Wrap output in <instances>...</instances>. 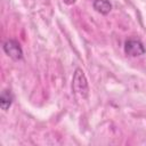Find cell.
<instances>
[{
    "label": "cell",
    "instance_id": "1",
    "mask_svg": "<svg viewBox=\"0 0 146 146\" xmlns=\"http://www.w3.org/2000/svg\"><path fill=\"white\" fill-rule=\"evenodd\" d=\"M72 92L78 99H87L89 95L88 80L81 68H76L72 79Z\"/></svg>",
    "mask_w": 146,
    "mask_h": 146
},
{
    "label": "cell",
    "instance_id": "2",
    "mask_svg": "<svg viewBox=\"0 0 146 146\" xmlns=\"http://www.w3.org/2000/svg\"><path fill=\"white\" fill-rule=\"evenodd\" d=\"M2 49L5 54L14 60H21L23 58V49L17 40L14 39L6 40L2 44Z\"/></svg>",
    "mask_w": 146,
    "mask_h": 146
},
{
    "label": "cell",
    "instance_id": "3",
    "mask_svg": "<svg viewBox=\"0 0 146 146\" xmlns=\"http://www.w3.org/2000/svg\"><path fill=\"white\" fill-rule=\"evenodd\" d=\"M124 52L130 57H138L144 55L146 49L139 39H128L124 42Z\"/></svg>",
    "mask_w": 146,
    "mask_h": 146
},
{
    "label": "cell",
    "instance_id": "4",
    "mask_svg": "<svg viewBox=\"0 0 146 146\" xmlns=\"http://www.w3.org/2000/svg\"><path fill=\"white\" fill-rule=\"evenodd\" d=\"M14 95L10 89H5L0 95V107L3 111H8L9 107L13 105Z\"/></svg>",
    "mask_w": 146,
    "mask_h": 146
},
{
    "label": "cell",
    "instance_id": "5",
    "mask_svg": "<svg viewBox=\"0 0 146 146\" xmlns=\"http://www.w3.org/2000/svg\"><path fill=\"white\" fill-rule=\"evenodd\" d=\"M92 7L97 13L102 15H107L112 10V3L110 2V0H94Z\"/></svg>",
    "mask_w": 146,
    "mask_h": 146
},
{
    "label": "cell",
    "instance_id": "6",
    "mask_svg": "<svg viewBox=\"0 0 146 146\" xmlns=\"http://www.w3.org/2000/svg\"><path fill=\"white\" fill-rule=\"evenodd\" d=\"M63 1H64V3H66V5L71 6V5H74L76 0H63Z\"/></svg>",
    "mask_w": 146,
    "mask_h": 146
}]
</instances>
